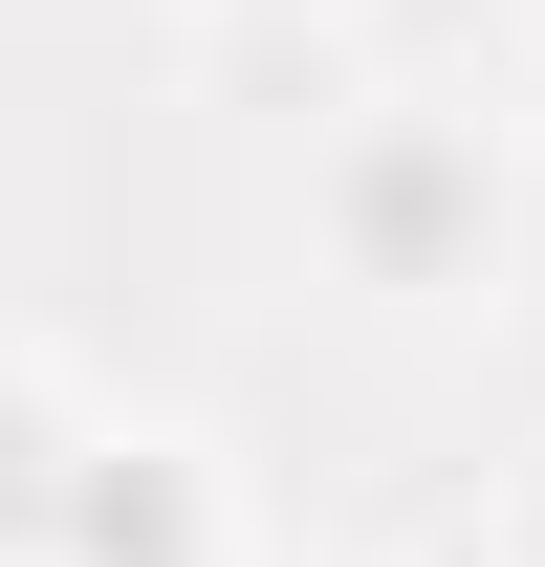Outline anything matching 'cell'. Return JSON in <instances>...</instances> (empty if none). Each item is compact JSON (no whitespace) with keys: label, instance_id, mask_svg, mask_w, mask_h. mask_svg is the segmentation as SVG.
I'll return each instance as SVG.
<instances>
[{"label":"cell","instance_id":"1","mask_svg":"<svg viewBox=\"0 0 545 567\" xmlns=\"http://www.w3.org/2000/svg\"><path fill=\"white\" fill-rule=\"evenodd\" d=\"M306 240H328V284H371V306H502V284H524V153H502V110L371 87V110L306 153Z\"/></svg>","mask_w":545,"mask_h":567},{"label":"cell","instance_id":"2","mask_svg":"<svg viewBox=\"0 0 545 567\" xmlns=\"http://www.w3.org/2000/svg\"><path fill=\"white\" fill-rule=\"evenodd\" d=\"M66 567H240V502H218V458L110 415V458H88V502H66Z\"/></svg>","mask_w":545,"mask_h":567},{"label":"cell","instance_id":"3","mask_svg":"<svg viewBox=\"0 0 545 567\" xmlns=\"http://www.w3.org/2000/svg\"><path fill=\"white\" fill-rule=\"evenodd\" d=\"M88 458H110V415H88L66 371L0 328V567H66V502H88Z\"/></svg>","mask_w":545,"mask_h":567},{"label":"cell","instance_id":"4","mask_svg":"<svg viewBox=\"0 0 545 567\" xmlns=\"http://www.w3.org/2000/svg\"><path fill=\"white\" fill-rule=\"evenodd\" d=\"M480 567H545V458H524L502 502H480Z\"/></svg>","mask_w":545,"mask_h":567},{"label":"cell","instance_id":"5","mask_svg":"<svg viewBox=\"0 0 545 567\" xmlns=\"http://www.w3.org/2000/svg\"><path fill=\"white\" fill-rule=\"evenodd\" d=\"M524 44H545V0H524Z\"/></svg>","mask_w":545,"mask_h":567}]
</instances>
